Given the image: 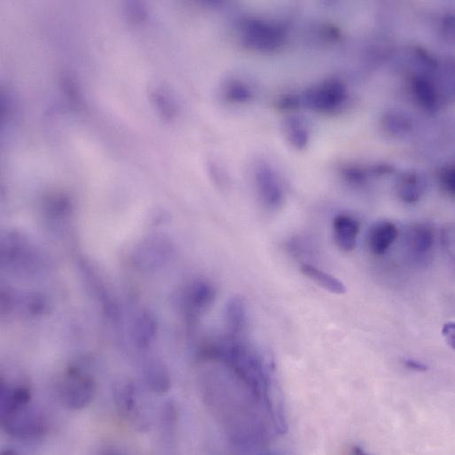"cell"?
I'll return each mask as SVG.
<instances>
[{
  "label": "cell",
  "instance_id": "obj_1",
  "mask_svg": "<svg viewBox=\"0 0 455 455\" xmlns=\"http://www.w3.org/2000/svg\"><path fill=\"white\" fill-rule=\"evenodd\" d=\"M238 38L245 48L258 52H273L284 44V28L268 21L248 18L238 26Z\"/></svg>",
  "mask_w": 455,
  "mask_h": 455
},
{
  "label": "cell",
  "instance_id": "obj_5",
  "mask_svg": "<svg viewBox=\"0 0 455 455\" xmlns=\"http://www.w3.org/2000/svg\"><path fill=\"white\" fill-rule=\"evenodd\" d=\"M4 427L10 435L19 439L38 438L46 432L43 419L27 407L2 414Z\"/></svg>",
  "mask_w": 455,
  "mask_h": 455
},
{
  "label": "cell",
  "instance_id": "obj_25",
  "mask_svg": "<svg viewBox=\"0 0 455 455\" xmlns=\"http://www.w3.org/2000/svg\"><path fill=\"white\" fill-rule=\"evenodd\" d=\"M454 225L453 223H446V225L442 228L441 242L444 248H445L447 254H449L451 257H454Z\"/></svg>",
  "mask_w": 455,
  "mask_h": 455
},
{
  "label": "cell",
  "instance_id": "obj_18",
  "mask_svg": "<svg viewBox=\"0 0 455 455\" xmlns=\"http://www.w3.org/2000/svg\"><path fill=\"white\" fill-rule=\"evenodd\" d=\"M382 128L385 134L392 137H398L410 133L412 129V124L410 119L405 115L395 113V112H390L382 117Z\"/></svg>",
  "mask_w": 455,
  "mask_h": 455
},
{
  "label": "cell",
  "instance_id": "obj_23",
  "mask_svg": "<svg viewBox=\"0 0 455 455\" xmlns=\"http://www.w3.org/2000/svg\"><path fill=\"white\" fill-rule=\"evenodd\" d=\"M126 14L132 23L139 24L146 20V9L142 3L131 1L126 4Z\"/></svg>",
  "mask_w": 455,
  "mask_h": 455
},
{
  "label": "cell",
  "instance_id": "obj_22",
  "mask_svg": "<svg viewBox=\"0 0 455 455\" xmlns=\"http://www.w3.org/2000/svg\"><path fill=\"white\" fill-rule=\"evenodd\" d=\"M439 181L444 193L453 198L455 194V168L454 164H446L439 169Z\"/></svg>",
  "mask_w": 455,
  "mask_h": 455
},
{
  "label": "cell",
  "instance_id": "obj_32",
  "mask_svg": "<svg viewBox=\"0 0 455 455\" xmlns=\"http://www.w3.org/2000/svg\"><path fill=\"white\" fill-rule=\"evenodd\" d=\"M353 454H364L365 453L363 452V449H360V446H355L353 447Z\"/></svg>",
  "mask_w": 455,
  "mask_h": 455
},
{
  "label": "cell",
  "instance_id": "obj_6",
  "mask_svg": "<svg viewBox=\"0 0 455 455\" xmlns=\"http://www.w3.org/2000/svg\"><path fill=\"white\" fill-rule=\"evenodd\" d=\"M216 298L215 285L207 280H197L188 287L186 310L191 320H196L210 308Z\"/></svg>",
  "mask_w": 455,
  "mask_h": 455
},
{
  "label": "cell",
  "instance_id": "obj_14",
  "mask_svg": "<svg viewBox=\"0 0 455 455\" xmlns=\"http://www.w3.org/2000/svg\"><path fill=\"white\" fill-rule=\"evenodd\" d=\"M424 184L420 176L415 172L404 173L396 186L398 197L405 203H414L424 194Z\"/></svg>",
  "mask_w": 455,
  "mask_h": 455
},
{
  "label": "cell",
  "instance_id": "obj_17",
  "mask_svg": "<svg viewBox=\"0 0 455 455\" xmlns=\"http://www.w3.org/2000/svg\"><path fill=\"white\" fill-rule=\"evenodd\" d=\"M413 85L415 96L422 106L434 112L438 108V94L432 82L424 77H417L414 79Z\"/></svg>",
  "mask_w": 455,
  "mask_h": 455
},
{
  "label": "cell",
  "instance_id": "obj_4",
  "mask_svg": "<svg viewBox=\"0 0 455 455\" xmlns=\"http://www.w3.org/2000/svg\"><path fill=\"white\" fill-rule=\"evenodd\" d=\"M255 182L259 201L270 211L278 210L284 202L283 187L272 167L265 164L256 166Z\"/></svg>",
  "mask_w": 455,
  "mask_h": 455
},
{
  "label": "cell",
  "instance_id": "obj_19",
  "mask_svg": "<svg viewBox=\"0 0 455 455\" xmlns=\"http://www.w3.org/2000/svg\"><path fill=\"white\" fill-rule=\"evenodd\" d=\"M223 95L230 103L242 104L251 100L252 92L243 82L235 80L228 82Z\"/></svg>",
  "mask_w": 455,
  "mask_h": 455
},
{
  "label": "cell",
  "instance_id": "obj_13",
  "mask_svg": "<svg viewBox=\"0 0 455 455\" xmlns=\"http://www.w3.org/2000/svg\"><path fill=\"white\" fill-rule=\"evenodd\" d=\"M114 399L115 406L122 417H131L136 414V389L131 381L121 380L114 385Z\"/></svg>",
  "mask_w": 455,
  "mask_h": 455
},
{
  "label": "cell",
  "instance_id": "obj_29",
  "mask_svg": "<svg viewBox=\"0 0 455 455\" xmlns=\"http://www.w3.org/2000/svg\"><path fill=\"white\" fill-rule=\"evenodd\" d=\"M455 326L454 323H447L444 325L442 334L444 338H446V341L447 345L450 346L451 348H455Z\"/></svg>",
  "mask_w": 455,
  "mask_h": 455
},
{
  "label": "cell",
  "instance_id": "obj_28",
  "mask_svg": "<svg viewBox=\"0 0 455 455\" xmlns=\"http://www.w3.org/2000/svg\"><path fill=\"white\" fill-rule=\"evenodd\" d=\"M321 35H323V38L326 39V41L331 42L338 41L341 38V31H339L338 28L331 26V25H327V26H325L323 28Z\"/></svg>",
  "mask_w": 455,
  "mask_h": 455
},
{
  "label": "cell",
  "instance_id": "obj_16",
  "mask_svg": "<svg viewBox=\"0 0 455 455\" xmlns=\"http://www.w3.org/2000/svg\"><path fill=\"white\" fill-rule=\"evenodd\" d=\"M285 137L297 150H304L309 143V133L304 122L298 117L285 119L283 124Z\"/></svg>",
  "mask_w": 455,
  "mask_h": 455
},
{
  "label": "cell",
  "instance_id": "obj_26",
  "mask_svg": "<svg viewBox=\"0 0 455 455\" xmlns=\"http://www.w3.org/2000/svg\"><path fill=\"white\" fill-rule=\"evenodd\" d=\"M301 105V100L295 95H285L277 100L276 107L282 111H292L298 109Z\"/></svg>",
  "mask_w": 455,
  "mask_h": 455
},
{
  "label": "cell",
  "instance_id": "obj_7",
  "mask_svg": "<svg viewBox=\"0 0 455 455\" xmlns=\"http://www.w3.org/2000/svg\"><path fill=\"white\" fill-rule=\"evenodd\" d=\"M333 236L339 249L345 252L355 250L360 233V223L353 216L341 214L332 222Z\"/></svg>",
  "mask_w": 455,
  "mask_h": 455
},
{
  "label": "cell",
  "instance_id": "obj_31",
  "mask_svg": "<svg viewBox=\"0 0 455 455\" xmlns=\"http://www.w3.org/2000/svg\"><path fill=\"white\" fill-rule=\"evenodd\" d=\"M404 364L409 370L417 372H426L429 370L428 365L414 359H407L404 360Z\"/></svg>",
  "mask_w": 455,
  "mask_h": 455
},
{
  "label": "cell",
  "instance_id": "obj_27",
  "mask_svg": "<svg viewBox=\"0 0 455 455\" xmlns=\"http://www.w3.org/2000/svg\"><path fill=\"white\" fill-rule=\"evenodd\" d=\"M370 176H382L392 175L395 172V168L391 164H378L370 166L368 168Z\"/></svg>",
  "mask_w": 455,
  "mask_h": 455
},
{
  "label": "cell",
  "instance_id": "obj_30",
  "mask_svg": "<svg viewBox=\"0 0 455 455\" xmlns=\"http://www.w3.org/2000/svg\"><path fill=\"white\" fill-rule=\"evenodd\" d=\"M415 53H417L418 58H420L422 63L427 65L428 67L432 68L438 67V63H437V60L433 59V58L429 55L424 49L421 48V47H417V48H415Z\"/></svg>",
  "mask_w": 455,
  "mask_h": 455
},
{
  "label": "cell",
  "instance_id": "obj_20",
  "mask_svg": "<svg viewBox=\"0 0 455 455\" xmlns=\"http://www.w3.org/2000/svg\"><path fill=\"white\" fill-rule=\"evenodd\" d=\"M151 100H153L155 107L157 108L159 114L165 120H171L173 117H176V106L167 94L161 91H154L151 93Z\"/></svg>",
  "mask_w": 455,
  "mask_h": 455
},
{
  "label": "cell",
  "instance_id": "obj_12",
  "mask_svg": "<svg viewBox=\"0 0 455 455\" xmlns=\"http://www.w3.org/2000/svg\"><path fill=\"white\" fill-rule=\"evenodd\" d=\"M157 334V323L150 313L140 314L133 324L132 339L139 349H147L155 341Z\"/></svg>",
  "mask_w": 455,
  "mask_h": 455
},
{
  "label": "cell",
  "instance_id": "obj_3",
  "mask_svg": "<svg viewBox=\"0 0 455 455\" xmlns=\"http://www.w3.org/2000/svg\"><path fill=\"white\" fill-rule=\"evenodd\" d=\"M346 87L338 79H328L323 84L310 88L303 95V103L319 113H331L345 102Z\"/></svg>",
  "mask_w": 455,
  "mask_h": 455
},
{
  "label": "cell",
  "instance_id": "obj_10",
  "mask_svg": "<svg viewBox=\"0 0 455 455\" xmlns=\"http://www.w3.org/2000/svg\"><path fill=\"white\" fill-rule=\"evenodd\" d=\"M146 384L151 391L156 393L168 392L171 388V377L168 368L162 360L151 358L144 367Z\"/></svg>",
  "mask_w": 455,
  "mask_h": 455
},
{
  "label": "cell",
  "instance_id": "obj_15",
  "mask_svg": "<svg viewBox=\"0 0 455 455\" xmlns=\"http://www.w3.org/2000/svg\"><path fill=\"white\" fill-rule=\"evenodd\" d=\"M301 272L309 279L316 283L323 290L331 292V294L343 295L346 292L345 284L338 278L332 274L323 272L316 267L310 264H302Z\"/></svg>",
  "mask_w": 455,
  "mask_h": 455
},
{
  "label": "cell",
  "instance_id": "obj_8",
  "mask_svg": "<svg viewBox=\"0 0 455 455\" xmlns=\"http://www.w3.org/2000/svg\"><path fill=\"white\" fill-rule=\"evenodd\" d=\"M398 235V228L395 223L390 221L375 223L368 230V247L375 255H384L395 243Z\"/></svg>",
  "mask_w": 455,
  "mask_h": 455
},
{
  "label": "cell",
  "instance_id": "obj_9",
  "mask_svg": "<svg viewBox=\"0 0 455 455\" xmlns=\"http://www.w3.org/2000/svg\"><path fill=\"white\" fill-rule=\"evenodd\" d=\"M226 334L240 338L244 334L247 325V305L241 296H233L228 299L225 308Z\"/></svg>",
  "mask_w": 455,
  "mask_h": 455
},
{
  "label": "cell",
  "instance_id": "obj_2",
  "mask_svg": "<svg viewBox=\"0 0 455 455\" xmlns=\"http://www.w3.org/2000/svg\"><path fill=\"white\" fill-rule=\"evenodd\" d=\"M96 393L94 379L80 368L70 367L61 381L60 395L63 402L71 410L85 409L92 403Z\"/></svg>",
  "mask_w": 455,
  "mask_h": 455
},
{
  "label": "cell",
  "instance_id": "obj_11",
  "mask_svg": "<svg viewBox=\"0 0 455 455\" xmlns=\"http://www.w3.org/2000/svg\"><path fill=\"white\" fill-rule=\"evenodd\" d=\"M406 242L415 255H427L434 244V231L427 223H414L407 230Z\"/></svg>",
  "mask_w": 455,
  "mask_h": 455
},
{
  "label": "cell",
  "instance_id": "obj_21",
  "mask_svg": "<svg viewBox=\"0 0 455 455\" xmlns=\"http://www.w3.org/2000/svg\"><path fill=\"white\" fill-rule=\"evenodd\" d=\"M341 176L348 184L355 186H363L370 176L368 168L357 165H346L341 171Z\"/></svg>",
  "mask_w": 455,
  "mask_h": 455
},
{
  "label": "cell",
  "instance_id": "obj_24",
  "mask_svg": "<svg viewBox=\"0 0 455 455\" xmlns=\"http://www.w3.org/2000/svg\"><path fill=\"white\" fill-rule=\"evenodd\" d=\"M60 87L71 103L78 105L80 102L77 85L70 75H64L60 77Z\"/></svg>",
  "mask_w": 455,
  "mask_h": 455
}]
</instances>
